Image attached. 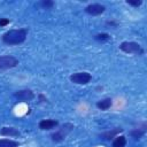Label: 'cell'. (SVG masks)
Wrapping results in <instances>:
<instances>
[{
    "mask_svg": "<svg viewBox=\"0 0 147 147\" xmlns=\"http://www.w3.org/2000/svg\"><path fill=\"white\" fill-rule=\"evenodd\" d=\"M85 13L91 15V16H98V15H101L105 13L106 10V7L101 3H90L85 7Z\"/></svg>",
    "mask_w": 147,
    "mask_h": 147,
    "instance_id": "obj_7",
    "label": "cell"
},
{
    "mask_svg": "<svg viewBox=\"0 0 147 147\" xmlns=\"http://www.w3.org/2000/svg\"><path fill=\"white\" fill-rule=\"evenodd\" d=\"M95 106L100 110H108L113 106V100L110 98H106V99H102V100L98 101Z\"/></svg>",
    "mask_w": 147,
    "mask_h": 147,
    "instance_id": "obj_12",
    "label": "cell"
},
{
    "mask_svg": "<svg viewBox=\"0 0 147 147\" xmlns=\"http://www.w3.org/2000/svg\"><path fill=\"white\" fill-rule=\"evenodd\" d=\"M20 142L13 139H0V147H18Z\"/></svg>",
    "mask_w": 147,
    "mask_h": 147,
    "instance_id": "obj_14",
    "label": "cell"
},
{
    "mask_svg": "<svg viewBox=\"0 0 147 147\" xmlns=\"http://www.w3.org/2000/svg\"><path fill=\"white\" fill-rule=\"evenodd\" d=\"M69 79L71 80V83L74 84H77V85H86L91 82L92 79V76L90 72L87 71H79V72H75L72 74Z\"/></svg>",
    "mask_w": 147,
    "mask_h": 147,
    "instance_id": "obj_4",
    "label": "cell"
},
{
    "mask_svg": "<svg viewBox=\"0 0 147 147\" xmlns=\"http://www.w3.org/2000/svg\"><path fill=\"white\" fill-rule=\"evenodd\" d=\"M119 49L126 54H136V55L144 54V48L140 46V44L136 41H123L119 44Z\"/></svg>",
    "mask_w": 147,
    "mask_h": 147,
    "instance_id": "obj_3",
    "label": "cell"
},
{
    "mask_svg": "<svg viewBox=\"0 0 147 147\" xmlns=\"http://www.w3.org/2000/svg\"><path fill=\"white\" fill-rule=\"evenodd\" d=\"M0 134L1 136H6V137H20L21 132L13 126H3L0 130Z\"/></svg>",
    "mask_w": 147,
    "mask_h": 147,
    "instance_id": "obj_11",
    "label": "cell"
},
{
    "mask_svg": "<svg viewBox=\"0 0 147 147\" xmlns=\"http://www.w3.org/2000/svg\"><path fill=\"white\" fill-rule=\"evenodd\" d=\"M72 130H74V124H71V123H64L57 131H55V132H53L51 134V139L54 142H61V141H63L65 139V137Z\"/></svg>",
    "mask_w": 147,
    "mask_h": 147,
    "instance_id": "obj_2",
    "label": "cell"
},
{
    "mask_svg": "<svg viewBox=\"0 0 147 147\" xmlns=\"http://www.w3.org/2000/svg\"><path fill=\"white\" fill-rule=\"evenodd\" d=\"M18 64V60L11 55H1L0 56V70H7L15 68Z\"/></svg>",
    "mask_w": 147,
    "mask_h": 147,
    "instance_id": "obj_5",
    "label": "cell"
},
{
    "mask_svg": "<svg viewBox=\"0 0 147 147\" xmlns=\"http://www.w3.org/2000/svg\"><path fill=\"white\" fill-rule=\"evenodd\" d=\"M146 127H147V126H146V123L144 122V123L141 124V126H139V127H137V129L130 131V136H131L133 139L139 140V139H141V138L145 136V133H146Z\"/></svg>",
    "mask_w": 147,
    "mask_h": 147,
    "instance_id": "obj_10",
    "label": "cell"
},
{
    "mask_svg": "<svg viewBox=\"0 0 147 147\" xmlns=\"http://www.w3.org/2000/svg\"><path fill=\"white\" fill-rule=\"evenodd\" d=\"M126 3L132 7H139L142 5V0H126Z\"/></svg>",
    "mask_w": 147,
    "mask_h": 147,
    "instance_id": "obj_17",
    "label": "cell"
},
{
    "mask_svg": "<svg viewBox=\"0 0 147 147\" xmlns=\"http://www.w3.org/2000/svg\"><path fill=\"white\" fill-rule=\"evenodd\" d=\"M54 5H55V2L52 1V0H42V1H40V2L37 3V6L38 7H41L42 9H51V8L54 7Z\"/></svg>",
    "mask_w": 147,
    "mask_h": 147,
    "instance_id": "obj_15",
    "label": "cell"
},
{
    "mask_svg": "<svg viewBox=\"0 0 147 147\" xmlns=\"http://www.w3.org/2000/svg\"><path fill=\"white\" fill-rule=\"evenodd\" d=\"M14 96L21 102H28V101H31L34 99V93L29 88H24V90L16 91L14 93Z\"/></svg>",
    "mask_w": 147,
    "mask_h": 147,
    "instance_id": "obj_6",
    "label": "cell"
},
{
    "mask_svg": "<svg viewBox=\"0 0 147 147\" xmlns=\"http://www.w3.org/2000/svg\"><path fill=\"white\" fill-rule=\"evenodd\" d=\"M38 126L42 131H49V130L56 129L59 126V122L56 119H41L39 122Z\"/></svg>",
    "mask_w": 147,
    "mask_h": 147,
    "instance_id": "obj_8",
    "label": "cell"
},
{
    "mask_svg": "<svg viewBox=\"0 0 147 147\" xmlns=\"http://www.w3.org/2000/svg\"><path fill=\"white\" fill-rule=\"evenodd\" d=\"M106 24H107V25H110V26H114V28H116V26L118 25V23H117L116 21H107Z\"/></svg>",
    "mask_w": 147,
    "mask_h": 147,
    "instance_id": "obj_19",
    "label": "cell"
},
{
    "mask_svg": "<svg viewBox=\"0 0 147 147\" xmlns=\"http://www.w3.org/2000/svg\"><path fill=\"white\" fill-rule=\"evenodd\" d=\"M94 39L96 41H101V42H105V41H108L110 39V34L106 33V32H101V33H98L94 36Z\"/></svg>",
    "mask_w": 147,
    "mask_h": 147,
    "instance_id": "obj_16",
    "label": "cell"
},
{
    "mask_svg": "<svg viewBox=\"0 0 147 147\" xmlns=\"http://www.w3.org/2000/svg\"><path fill=\"white\" fill-rule=\"evenodd\" d=\"M28 37V29L21 28V29H13L2 34V41L6 45H20L25 41Z\"/></svg>",
    "mask_w": 147,
    "mask_h": 147,
    "instance_id": "obj_1",
    "label": "cell"
},
{
    "mask_svg": "<svg viewBox=\"0 0 147 147\" xmlns=\"http://www.w3.org/2000/svg\"><path fill=\"white\" fill-rule=\"evenodd\" d=\"M126 145V138L124 136H116L113 139V147H125Z\"/></svg>",
    "mask_w": 147,
    "mask_h": 147,
    "instance_id": "obj_13",
    "label": "cell"
},
{
    "mask_svg": "<svg viewBox=\"0 0 147 147\" xmlns=\"http://www.w3.org/2000/svg\"><path fill=\"white\" fill-rule=\"evenodd\" d=\"M10 23V20L9 18H6V17H2L0 18V26H6Z\"/></svg>",
    "mask_w": 147,
    "mask_h": 147,
    "instance_id": "obj_18",
    "label": "cell"
},
{
    "mask_svg": "<svg viewBox=\"0 0 147 147\" xmlns=\"http://www.w3.org/2000/svg\"><path fill=\"white\" fill-rule=\"evenodd\" d=\"M123 132V129L122 127H115V129H111L109 131H106V132H102L100 134V137L103 139V140H111L114 139L116 136H118L119 133Z\"/></svg>",
    "mask_w": 147,
    "mask_h": 147,
    "instance_id": "obj_9",
    "label": "cell"
}]
</instances>
